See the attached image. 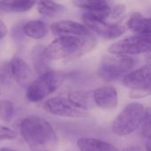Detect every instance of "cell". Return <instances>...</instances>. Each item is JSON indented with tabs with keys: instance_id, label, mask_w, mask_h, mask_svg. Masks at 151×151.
<instances>
[{
	"instance_id": "cell-22",
	"label": "cell",
	"mask_w": 151,
	"mask_h": 151,
	"mask_svg": "<svg viewBox=\"0 0 151 151\" xmlns=\"http://www.w3.org/2000/svg\"><path fill=\"white\" fill-rule=\"evenodd\" d=\"M143 136L147 139H150L151 134V114L150 108L145 109V113H144V118H143Z\"/></svg>"
},
{
	"instance_id": "cell-5",
	"label": "cell",
	"mask_w": 151,
	"mask_h": 151,
	"mask_svg": "<svg viewBox=\"0 0 151 151\" xmlns=\"http://www.w3.org/2000/svg\"><path fill=\"white\" fill-rule=\"evenodd\" d=\"M134 65L133 58L127 55L104 56L98 67V75L105 81H114L127 73Z\"/></svg>"
},
{
	"instance_id": "cell-14",
	"label": "cell",
	"mask_w": 151,
	"mask_h": 151,
	"mask_svg": "<svg viewBox=\"0 0 151 151\" xmlns=\"http://www.w3.org/2000/svg\"><path fill=\"white\" fill-rule=\"evenodd\" d=\"M77 146L81 151H119L111 143L96 138H81L77 142Z\"/></svg>"
},
{
	"instance_id": "cell-16",
	"label": "cell",
	"mask_w": 151,
	"mask_h": 151,
	"mask_svg": "<svg viewBox=\"0 0 151 151\" xmlns=\"http://www.w3.org/2000/svg\"><path fill=\"white\" fill-rule=\"evenodd\" d=\"M38 0H1L0 10L5 12H24L30 10Z\"/></svg>"
},
{
	"instance_id": "cell-10",
	"label": "cell",
	"mask_w": 151,
	"mask_h": 151,
	"mask_svg": "<svg viewBox=\"0 0 151 151\" xmlns=\"http://www.w3.org/2000/svg\"><path fill=\"white\" fill-rule=\"evenodd\" d=\"M50 30L53 35L58 36L71 35L79 37H87L93 35L91 31L84 25L73 20H60L50 25Z\"/></svg>"
},
{
	"instance_id": "cell-27",
	"label": "cell",
	"mask_w": 151,
	"mask_h": 151,
	"mask_svg": "<svg viewBox=\"0 0 151 151\" xmlns=\"http://www.w3.org/2000/svg\"><path fill=\"white\" fill-rule=\"evenodd\" d=\"M8 34V28H7V26L4 24V21H2L0 19V41L2 39H4Z\"/></svg>"
},
{
	"instance_id": "cell-29",
	"label": "cell",
	"mask_w": 151,
	"mask_h": 151,
	"mask_svg": "<svg viewBox=\"0 0 151 151\" xmlns=\"http://www.w3.org/2000/svg\"><path fill=\"white\" fill-rule=\"evenodd\" d=\"M150 146H151V142L150 139L147 140V143H146V150L147 151H150Z\"/></svg>"
},
{
	"instance_id": "cell-31",
	"label": "cell",
	"mask_w": 151,
	"mask_h": 151,
	"mask_svg": "<svg viewBox=\"0 0 151 151\" xmlns=\"http://www.w3.org/2000/svg\"><path fill=\"white\" fill-rule=\"evenodd\" d=\"M105 1H107V2H108V3H110V2H111V0H105Z\"/></svg>"
},
{
	"instance_id": "cell-8",
	"label": "cell",
	"mask_w": 151,
	"mask_h": 151,
	"mask_svg": "<svg viewBox=\"0 0 151 151\" xmlns=\"http://www.w3.org/2000/svg\"><path fill=\"white\" fill-rule=\"evenodd\" d=\"M82 21L90 31H93L106 39H115L123 35L126 31L125 27L119 24L109 23L105 20L93 18L85 13L82 16Z\"/></svg>"
},
{
	"instance_id": "cell-28",
	"label": "cell",
	"mask_w": 151,
	"mask_h": 151,
	"mask_svg": "<svg viewBox=\"0 0 151 151\" xmlns=\"http://www.w3.org/2000/svg\"><path fill=\"white\" fill-rule=\"evenodd\" d=\"M122 151H142V150L139 147H136V146H130V147L125 148Z\"/></svg>"
},
{
	"instance_id": "cell-19",
	"label": "cell",
	"mask_w": 151,
	"mask_h": 151,
	"mask_svg": "<svg viewBox=\"0 0 151 151\" xmlns=\"http://www.w3.org/2000/svg\"><path fill=\"white\" fill-rule=\"evenodd\" d=\"M32 62L36 72L43 73L47 72V65L49 58L46 57L44 52V47L36 46L32 51Z\"/></svg>"
},
{
	"instance_id": "cell-15",
	"label": "cell",
	"mask_w": 151,
	"mask_h": 151,
	"mask_svg": "<svg viewBox=\"0 0 151 151\" xmlns=\"http://www.w3.org/2000/svg\"><path fill=\"white\" fill-rule=\"evenodd\" d=\"M68 100L76 107L88 111L96 104L93 97V91H72L68 94Z\"/></svg>"
},
{
	"instance_id": "cell-7",
	"label": "cell",
	"mask_w": 151,
	"mask_h": 151,
	"mask_svg": "<svg viewBox=\"0 0 151 151\" xmlns=\"http://www.w3.org/2000/svg\"><path fill=\"white\" fill-rule=\"evenodd\" d=\"M43 110L52 115L66 118H86L88 112L73 105L68 98L56 96L47 100L43 104Z\"/></svg>"
},
{
	"instance_id": "cell-13",
	"label": "cell",
	"mask_w": 151,
	"mask_h": 151,
	"mask_svg": "<svg viewBox=\"0 0 151 151\" xmlns=\"http://www.w3.org/2000/svg\"><path fill=\"white\" fill-rule=\"evenodd\" d=\"M127 28L138 35H150V19L143 17L141 13H133L127 20Z\"/></svg>"
},
{
	"instance_id": "cell-18",
	"label": "cell",
	"mask_w": 151,
	"mask_h": 151,
	"mask_svg": "<svg viewBox=\"0 0 151 151\" xmlns=\"http://www.w3.org/2000/svg\"><path fill=\"white\" fill-rule=\"evenodd\" d=\"M36 4L38 12L46 17L56 16L65 10V7L63 4L53 0H39Z\"/></svg>"
},
{
	"instance_id": "cell-4",
	"label": "cell",
	"mask_w": 151,
	"mask_h": 151,
	"mask_svg": "<svg viewBox=\"0 0 151 151\" xmlns=\"http://www.w3.org/2000/svg\"><path fill=\"white\" fill-rule=\"evenodd\" d=\"M145 108L139 103H131L117 116L112 123V131L119 136L134 133L142 123Z\"/></svg>"
},
{
	"instance_id": "cell-30",
	"label": "cell",
	"mask_w": 151,
	"mask_h": 151,
	"mask_svg": "<svg viewBox=\"0 0 151 151\" xmlns=\"http://www.w3.org/2000/svg\"><path fill=\"white\" fill-rule=\"evenodd\" d=\"M0 151H17L12 149H9V148H0Z\"/></svg>"
},
{
	"instance_id": "cell-2",
	"label": "cell",
	"mask_w": 151,
	"mask_h": 151,
	"mask_svg": "<svg viewBox=\"0 0 151 151\" xmlns=\"http://www.w3.org/2000/svg\"><path fill=\"white\" fill-rule=\"evenodd\" d=\"M96 44L93 35L87 37L62 35L54 39L44 48L49 60H60L71 56L80 57L91 50Z\"/></svg>"
},
{
	"instance_id": "cell-12",
	"label": "cell",
	"mask_w": 151,
	"mask_h": 151,
	"mask_svg": "<svg viewBox=\"0 0 151 151\" xmlns=\"http://www.w3.org/2000/svg\"><path fill=\"white\" fill-rule=\"evenodd\" d=\"M12 77L20 87H27L32 82L33 72L29 65L22 58L15 57L9 63Z\"/></svg>"
},
{
	"instance_id": "cell-20",
	"label": "cell",
	"mask_w": 151,
	"mask_h": 151,
	"mask_svg": "<svg viewBox=\"0 0 151 151\" xmlns=\"http://www.w3.org/2000/svg\"><path fill=\"white\" fill-rule=\"evenodd\" d=\"M73 4L86 10L88 12H96L110 8L109 3L105 0H73Z\"/></svg>"
},
{
	"instance_id": "cell-1",
	"label": "cell",
	"mask_w": 151,
	"mask_h": 151,
	"mask_svg": "<svg viewBox=\"0 0 151 151\" xmlns=\"http://www.w3.org/2000/svg\"><path fill=\"white\" fill-rule=\"evenodd\" d=\"M21 135L33 151H55L58 144V135L44 119L31 116L20 124Z\"/></svg>"
},
{
	"instance_id": "cell-11",
	"label": "cell",
	"mask_w": 151,
	"mask_h": 151,
	"mask_svg": "<svg viewBox=\"0 0 151 151\" xmlns=\"http://www.w3.org/2000/svg\"><path fill=\"white\" fill-rule=\"evenodd\" d=\"M95 104L103 110H113L119 104L116 88L112 86H102L93 91Z\"/></svg>"
},
{
	"instance_id": "cell-3",
	"label": "cell",
	"mask_w": 151,
	"mask_h": 151,
	"mask_svg": "<svg viewBox=\"0 0 151 151\" xmlns=\"http://www.w3.org/2000/svg\"><path fill=\"white\" fill-rule=\"evenodd\" d=\"M65 75L61 71H47L32 81L27 88V98L31 102H39L58 90L64 83Z\"/></svg>"
},
{
	"instance_id": "cell-24",
	"label": "cell",
	"mask_w": 151,
	"mask_h": 151,
	"mask_svg": "<svg viewBox=\"0 0 151 151\" xmlns=\"http://www.w3.org/2000/svg\"><path fill=\"white\" fill-rule=\"evenodd\" d=\"M12 78L9 64H5L1 66L0 68V82L1 84H5L10 81V79Z\"/></svg>"
},
{
	"instance_id": "cell-23",
	"label": "cell",
	"mask_w": 151,
	"mask_h": 151,
	"mask_svg": "<svg viewBox=\"0 0 151 151\" xmlns=\"http://www.w3.org/2000/svg\"><path fill=\"white\" fill-rule=\"evenodd\" d=\"M17 137V133L4 126L0 125V141L1 140H14Z\"/></svg>"
},
{
	"instance_id": "cell-9",
	"label": "cell",
	"mask_w": 151,
	"mask_h": 151,
	"mask_svg": "<svg viewBox=\"0 0 151 151\" xmlns=\"http://www.w3.org/2000/svg\"><path fill=\"white\" fill-rule=\"evenodd\" d=\"M151 68L144 65L135 71L127 73L123 78V85L131 91H149L151 88Z\"/></svg>"
},
{
	"instance_id": "cell-6",
	"label": "cell",
	"mask_w": 151,
	"mask_h": 151,
	"mask_svg": "<svg viewBox=\"0 0 151 151\" xmlns=\"http://www.w3.org/2000/svg\"><path fill=\"white\" fill-rule=\"evenodd\" d=\"M150 35H134L111 44L108 51L112 55H137L150 52Z\"/></svg>"
},
{
	"instance_id": "cell-17",
	"label": "cell",
	"mask_w": 151,
	"mask_h": 151,
	"mask_svg": "<svg viewBox=\"0 0 151 151\" xmlns=\"http://www.w3.org/2000/svg\"><path fill=\"white\" fill-rule=\"evenodd\" d=\"M23 33L27 37L35 40H40L46 36L47 27L42 20H29L22 27Z\"/></svg>"
},
{
	"instance_id": "cell-21",
	"label": "cell",
	"mask_w": 151,
	"mask_h": 151,
	"mask_svg": "<svg viewBox=\"0 0 151 151\" xmlns=\"http://www.w3.org/2000/svg\"><path fill=\"white\" fill-rule=\"evenodd\" d=\"M14 113V105L9 100L0 101V119L9 122Z\"/></svg>"
},
{
	"instance_id": "cell-26",
	"label": "cell",
	"mask_w": 151,
	"mask_h": 151,
	"mask_svg": "<svg viewBox=\"0 0 151 151\" xmlns=\"http://www.w3.org/2000/svg\"><path fill=\"white\" fill-rule=\"evenodd\" d=\"M150 95V92L149 91H131L129 96L131 98L134 99H139V98H143Z\"/></svg>"
},
{
	"instance_id": "cell-25",
	"label": "cell",
	"mask_w": 151,
	"mask_h": 151,
	"mask_svg": "<svg viewBox=\"0 0 151 151\" xmlns=\"http://www.w3.org/2000/svg\"><path fill=\"white\" fill-rule=\"evenodd\" d=\"M126 9L127 8L125 4H117L114 7L111 8L110 17H111L112 19H118L125 13Z\"/></svg>"
}]
</instances>
